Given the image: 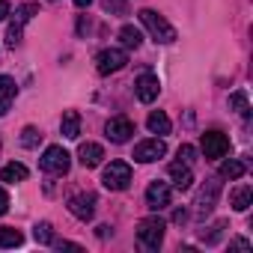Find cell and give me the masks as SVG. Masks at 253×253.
Returning <instances> with one entry per match:
<instances>
[{
    "label": "cell",
    "mask_w": 253,
    "mask_h": 253,
    "mask_svg": "<svg viewBox=\"0 0 253 253\" xmlns=\"http://www.w3.org/2000/svg\"><path fill=\"white\" fill-rule=\"evenodd\" d=\"M0 146H3V143H0Z\"/></svg>",
    "instance_id": "obj_36"
},
{
    "label": "cell",
    "mask_w": 253,
    "mask_h": 253,
    "mask_svg": "<svg viewBox=\"0 0 253 253\" xmlns=\"http://www.w3.org/2000/svg\"><path fill=\"white\" fill-rule=\"evenodd\" d=\"M170 179H173V185L179 188V191H188L191 185H194V173H191V164H185V161H176V164H170Z\"/></svg>",
    "instance_id": "obj_16"
},
{
    "label": "cell",
    "mask_w": 253,
    "mask_h": 253,
    "mask_svg": "<svg viewBox=\"0 0 253 253\" xmlns=\"http://www.w3.org/2000/svg\"><path fill=\"white\" fill-rule=\"evenodd\" d=\"M72 3H75V6H89L92 0H72Z\"/></svg>",
    "instance_id": "obj_35"
},
{
    "label": "cell",
    "mask_w": 253,
    "mask_h": 253,
    "mask_svg": "<svg viewBox=\"0 0 253 253\" xmlns=\"http://www.w3.org/2000/svg\"><path fill=\"white\" fill-rule=\"evenodd\" d=\"M164 229H167V223H164L158 214L143 217V220L137 223V241H140V247H143V250H158V247L164 244Z\"/></svg>",
    "instance_id": "obj_2"
},
{
    "label": "cell",
    "mask_w": 253,
    "mask_h": 253,
    "mask_svg": "<svg viewBox=\"0 0 253 253\" xmlns=\"http://www.w3.org/2000/svg\"><path fill=\"white\" fill-rule=\"evenodd\" d=\"M146 128L152 131V134H170V128H173V125H170V116L164 113V110H152L149 113V119H146Z\"/></svg>",
    "instance_id": "obj_19"
},
{
    "label": "cell",
    "mask_w": 253,
    "mask_h": 253,
    "mask_svg": "<svg viewBox=\"0 0 253 253\" xmlns=\"http://www.w3.org/2000/svg\"><path fill=\"white\" fill-rule=\"evenodd\" d=\"M229 107L238 110L241 116H247V113H250V107H247V92H244V89H235V92L229 95Z\"/></svg>",
    "instance_id": "obj_27"
},
{
    "label": "cell",
    "mask_w": 253,
    "mask_h": 253,
    "mask_svg": "<svg viewBox=\"0 0 253 253\" xmlns=\"http://www.w3.org/2000/svg\"><path fill=\"white\" fill-rule=\"evenodd\" d=\"M6 211H9V194L0 188V214H6Z\"/></svg>",
    "instance_id": "obj_30"
},
{
    "label": "cell",
    "mask_w": 253,
    "mask_h": 253,
    "mask_svg": "<svg viewBox=\"0 0 253 253\" xmlns=\"http://www.w3.org/2000/svg\"><path fill=\"white\" fill-rule=\"evenodd\" d=\"M173 203V188L167 185V182H149V188H146V206L152 209V211H161V209H167Z\"/></svg>",
    "instance_id": "obj_9"
},
{
    "label": "cell",
    "mask_w": 253,
    "mask_h": 253,
    "mask_svg": "<svg viewBox=\"0 0 253 253\" xmlns=\"http://www.w3.org/2000/svg\"><path fill=\"white\" fill-rule=\"evenodd\" d=\"M39 167H42L45 173H51V176H63V173H69V167H72V155H69L63 146H48V149L42 152V158H39Z\"/></svg>",
    "instance_id": "obj_5"
},
{
    "label": "cell",
    "mask_w": 253,
    "mask_h": 253,
    "mask_svg": "<svg viewBox=\"0 0 253 253\" xmlns=\"http://www.w3.org/2000/svg\"><path fill=\"white\" fill-rule=\"evenodd\" d=\"M33 235H36V241H39V244H54V226H51L48 220L36 223V226H33Z\"/></svg>",
    "instance_id": "obj_26"
},
{
    "label": "cell",
    "mask_w": 253,
    "mask_h": 253,
    "mask_svg": "<svg viewBox=\"0 0 253 253\" xmlns=\"http://www.w3.org/2000/svg\"><path fill=\"white\" fill-rule=\"evenodd\" d=\"M244 173H247V161L241 158H229L220 164V179H241Z\"/></svg>",
    "instance_id": "obj_21"
},
{
    "label": "cell",
    "mask_w": 253,
    "mask_h": 253,
    "mask_svg": "<svg viewBox=\"0 0 253 253\" xmlns=\"http://www.w3.org/2000/svg\"><path fill=\"white\" fill-rule=\"evenodd\" d=\"M6 15H12V9H9L6 0H0V21H6Z\"/></svg>",
    "instance_id": "obj_33"
},
{
    "label": "cell",
    "mask_w": 253,
    "mask_h": 253,
    "mask_svg": "<svg viewBox=\"0 0 253 253\" xmlns=\"http://www.w3.org/2000/svg\"><path fill=\"white\" fill-rule=\"evenodd\" d=\"M223 229H226V220H214V223L209 226V232L203 229V235H200V238H203L206 244H217V241L223 238Z\"/></svg>",
    "instance_id": "obj_24"
},
{
    "label": "cell",
    "mask_w": 253,
    "mask_h": 253,
    "mask_svg": "<svg viewBox=\"0 0 253 253\" xmlns=\"http://www.w3.org/2000/svg\"><path fill=\"white\" fill-rule=\"evenodd\" d=\"M15 95H18L15 78H9V75H0V116H6V113H9V107H12Z\"/></svg>",
    "instance_id": "obj_14"
},
{
    "label": "cell",
    "mask_w": 253,
    "mask_h": 253,
    "mask_svg": "<svg viewBox=\"0 0 253 253\" xmlns=\"http://www.w3.org/2000/svg\"><path fill=\"white\" fill-rule=\"evenodd\" d=\"M164 155H167V143L161 137H152V140H143L134 146V161H140V164H152Z\"/></svg>",
    "instance_id": "obj_11"
},
{
    "label": "cell",
    "mask_w": 253,
    "mask_h": 253,
    "mask_svg": "<svg viewBox=\"0 0 253 253\" xmlns=\"http://www.w3.org/2000/svg\"><path fill=\"white\" fill-rule=\"evenodd\" d=\"M217 197H220V176L206 179V185L200 188V194H197V200H194V217H197V220H206V217L214 211Z\"/></svg>",
    "instance_id": "obj_3"
},
{
    "label": "cell",
    "mask_w": 253,
    "mask_h": 253,
    "mask_svg": "<svg viewBox=\"0 0 253 253\" xmlns=\"http://www.w3.org/2000/svg\"><path fill=\"white\" fill-rule=\"evenodd\" d=\"M60 131H63V137H69V140H78V137H81V113H78V110H66V113H63Z\"/></svg>",
    "instance_id": "obj_17"
},
{
    "label": "cell",
    "mask_w": 253,
    "mask_h": 253,
    "mask_svg": "<svg viewBox=\"0 0 253 253\" xmlns=\"http://www.w3.org/2000/svg\"><path fill=\"white\" fill-rule=\"evenodd\" d=\"M101 6L110 15H125V12H128V0H101Z\"/></svg>",
    "instance_id": "obj_28"
},
{
    "label": "cell",
    "mask_w": 253,
    "mask_h": 253,
    "mask_svg": "<svg viewBox=\"0 0 253 253\" xmlns=\"http://www.w3.org/2000/svg\"><path fill=\"white\" fill-rule=\"evenodd\" d=\"M229 247H238V250H250V241H247V238H235V241H229Z\"/></svg>",
    "instance_id": "obj_31"
},
{
    "label": "cell",
    "mask_w": 253,
    "mask_h": 253,
    "mask_svg": "<svg viewBox=\"0 0 253 253\" xmlns=\"http://www.w3.org/2000/svg\"><path fill=\"white\" fill-rule=\"evenodd\" d=\"M69 211L78 220H92V214H95V194L92 191H81V194L69 197Z\"/></svg>",
    "instance_id": "obj_12"
},
{
    "label": "cell",
    "mask_w": 253,
    "mask_h": 253,
    "mask_svg": "<svg viewBox=\"0 0 253 253\" xmlns=\"http://www.w3.org/2000/svg\"><path fill=\"white\" fill-rule=\"evenodd\" d=\"M104 134H107V140H113V143H128L131 134H134V122H131L128 116H113V119L104 125Z\"/></svg>",
    "instance_id": "obj_10"
},
{
    "label": "cell",
    "mask_w": 253,
    "mask_h": 253,
    "mask_svg": "<svg viewBox=\"0 0 253 253\" xmlns=\"http://www.w3.org/2000/svg\"><path fill=\"white\" fill-rule=\"evenodd\" d=\"M200 149H203V155L209 161H217V158H223L229 152V137L223 131H206L203 140H200Z\"/></svg>",
    "instance_id": "obj_8"
},
{
    "label": "cell",
    "mask_w": 253,
    "mask_h": 253,
    "mask_svg": "<svg viewBox=\"0 0 253 253\" xmlns=\"http://www.w3.org/2000/svg\"><path fill=\"white\" fill-rule=\"evenodd\" d=\"M125 66H128V54H125L122 48H104V51L95 57L98 75H113V72H119V69H125Z\"/></svg>",
    "instance_id": "obj_7"
},
{
    "label": "cell",
    "mask_w": 253,
    "mask_h": 253,
    "mask_svg": "<svg viewBox=\"0 0 253 253\" xmlns=\"http://www.w3.org/2000/svg\"><path fill=\"white\" fill-rule=\"evenodd\" d=\"M24 241V235L12 226H0V247H18Z\"/></svg>",
    "instance_id": "obj_23"
},
{
    "label": "cell",
    "mask_w": 253,
    "mask_h": 253,
    "mask_svg": "<svg viewBox=\"0 0 253 253\" xmlns=\"http://www.w3.org/2000/svg\"><path fill=\"white\" fill-rule=\"evenodd\" d=\"M173 220H176V223H185V220H188V211H185V209H176V211H173Z\"/></svg>",
    "instance_id": "obj_34"
},
{
    "label": "cell",
    "mask_w": 253,
    "mask_h": 253,
    "mask_svg": "<svg viewBox=\"0 0 253 253\" xmlns=\"http://www.w3.org/2000/svg\"><path fill=\"white\" fill-rule=\"evenodd\" d=\"M137 15H140V24L149 30V36H152L155 42H161V45L176 42V30L167 24V18H164V15H158L155 9H140Z\"/></svg>",
    "instance_id": "obj_1"
},
{
    "label": "cell",
    "mask_w": 253,
    "mask_h": 253,
    "mask_svg": "<svg viewBox=\"0 0 253 253\" xmlns=\"http://www.w3.org/2000/svg\"><path fill=\"white\" fill-rule=\"evenodd\" d=\"M250 203H253V188H250V185H238V188L229 194V206H232L235 211H247Z\"/></svg>",
    "instance_id": "obj_18"
},
{
    "label": "cell",
    "mask_w": 253,
    "mask_h": 253,
    "mask_svg": "<svg viewBox=\"0 0 253 253\" xmlns=\"http://www.w3.org/2000/svg\"><path fill=\"white\" fill-rule=\"evenodd\" d=\"M101 158H104L101 143H81V149H78V161H81L86 170L98 167V164H101Z\"/></svg>",
    "instance_id": "obj_15"
},
{
    "label": "cell",
    "mask_w": 253,
    "mask_h": 253,
    "mask_svg": "<svg viewBox=\"0 0 253 253\" xmlns=\"http://www.w3.org/2000/svg\"><path fill=\"white\" fill-rule=\"evenodd\" d=\"M36 12H39V6H36V3H21V6L15 9V15H12V24H9V30H6V45H9V48L21 45L24 24H27V21H30Z\"/></svg>",
    "instance_id": "obj_6"
},
{
    "label": "cell",
    "mask_w": 253,
    "mask_h": 253,
    "mask_svg": "<svg viewBox=\"0 0 253 253\" xmlns=\"http://www.w3.org/2000/svg\"><path fill=\"white\" fill-rule=\"evenodd\" d=\"M194 155H197V149L194 146H179V161H185V164H194Z\"/></svg>",
    "instance_id": "obj_29"
},
{
    "label": "cell",
    "mask_w": 253,
    "mask_h": 253,
    "mask_svg": "<svg viewBox=\"0 0 253 253\" xmlns=\"http://www.w3.org/2000/svg\"><path fill=\"white\" fill-rule=\"evenodd\" d=\"M158 92H161V84H158V78L155 75H140L137 81H134V95L143 101V104H152L155 98H158Z\"/></svg>",
    "instance_id": "obj_13"
},
{
    "label": "cell",
    "mask_w": 253,
    "mask_h": 253,
    "mask_svg": "<svg viewBox=\"0 0 253 253\" xmlns=\"http://www.w3.org/2000/svg\"><path fill=\"white\" fill-rule=\"evenodd\" d=\"M39 143H42V131L33 128V125H27V128L21 131V146H24V149H36Z\"/></svg>",
    "instance_id": "obj_25"
},
{
    "label": "cell",
    "mask_w": 253,
    "mask_h": 253,
    "mask_svg": "<svg viewBox=\"0 0 253 253\" xmlns=\"http://www.w3.org/2000/svg\"><path fill=\"white\" fill-rule=\"evenodd\" d=\"M101 185L107 191H125L131 185V167L125 164V161H110L101 173Z\"/></svg>",
    "instance_id": "obj_4"
},
{
    "label": "cell",
    "mask_w": 253,
    "mask_h": 253,
    "mask_svg": "<svg viewBox=\"0 0 253 253\" xmlns=\"http://www.w3.org/2000/svg\"><path fill=\"white\" fill-rule=\"evenodd\" d=\"M30 173H27V167L24 164H6L3 170H0V182H6V185H18V182H24Z\"/></svg>",
    "instance_id": "obj_20"
},
{
    "label": "cell",
    "mask_w": 253,
    "mask_h": 253,
    "mask_svg": "<svg viewBox=\"0 0 253 253\" xmlns=\"http://www.w3.org/2000/svg\"><path fill=\"white\" fill-rule=\"evenodd\" d=\"M57 247H60V250H84V247L75 244V241H57Z\"/></svg>",
    "instance_id": "obj_32"
},
{
    "label": "cell",
    "mask_w": 253,
    "mask_h": 253,
    "mask_svg": "<svg viewBox=\"0 0 253 253\" xmlns=\"http://www.w3.org/2000/svg\"><path fill=\"white\" fill-rule=\"evenodd\" d=\"M119 42H122V48H140L143 33H140L137 27H131V24H125V27L119 30Z\"/></svg>",
    "instance_id": "obj_22"
}]
</instances>
